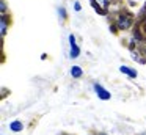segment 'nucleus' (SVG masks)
<instances>
[{
  "instance_id": "f257e3e1",
  "label": "nucleus",
  "mask_w": 146,
  "mask_h": 135,
  "mask_svg": "<svg viewBox=\"0 0 146 135\" xmlns=\"http://www.w3.org/2000/svg\"><path fill=\"white\" fill-rule=\"evenodd\" d=\"M94 91H96V94L99 96V99H102V100H108V99H110V96H111V94L108 93L102 85H99V83H94Z\"/></svg>"
},
{
  "instance_id": "f03ea898",
  "label": "nucleus",
  "mask_w": 146,
  "mask_h": 135,
  "mask_svg": "<svg viewBox=\"0 0 146 135\" xmlns=\"http://www.w3.org/2000/svg\"><path fill=\"white\" fill-rule=\"evenodd\" d=\"M69 46H71V58H77L80 55V47L77 46L76 38L72 35H69Z\"/></svg>"
},
{
  "instance_id": "7ed1b4c3",
  "label": "nucleus",
  "mask_w": 146,
  "mask_h": 135,
  "mask_svg": "<svg viewBox=\"0 0 146 135\" xmlns=\"http://www.w3.org/2000/svg\"><path fill=\"white\" fill-rule=\"evenodd\" d=\"M118 27L126 30V28L130 27V17L127 14H119L118 16Z\"/></svg>"
},
{
  "instance_id": "20e7f679",
  "label": "nucleus",
  "mask_w": 146,
  "mask_h": 135,
  "mask_svg": "<svg viewBox=\"0 0 146 135\" xmlns=\"http://www.w3.org/2000/svg\"><path fill=\"white\" fill-rule=\"evenodd\" d=\"M110 5V0H93V6H94L96 11H99L102 14V8H107V6Z\"/></svg>"
},
{
  "instance_id": "39448f33",
  "label": "nucleus",
  "mask_w": 146,
  "mask_h": 135,
  "mask_svg": "<svg viewBox=\"0 0 146 135\" xmlns=\"http://www.w3.org/2000/svg\"><path fill=\"white\" fill-rule=\"evenodd\" d=\"M119 71L124 72V74H127L129 77H137V71H133V69H129L127 66H119Z\"/></svg>"
},
{
  "instance_id": "423d86ee",
  "label": "nucleus",
  "mask_w": 146,
  "mask_h": 135,
  "mask_svg": "<svg viewBox=\"0 0 146 135\" xmlns=\"http://www.w3.org/2000/svg\"><path fill=\"white\" fill-rule=\"evenodd\" d=\"M22 127H24V126H22V122H21V121H13V122L10 124V129H11L13 132H19V130H22Z\"/></svg>"
},
{
  "instance_id": "0eeeda50",
  "label": "nucleus",
  "mask_w": 146,
  "mask_h": 135,
  "mask_svg": "<svg viewBox=\"0 0 146 135\" xmlns=\"http://www.w3.org/2000/svg\"><path fill=\"white\" fill-rule=\"evenodd\" d=\"M82 74H83V71L79 68V66H74V68L71 69V75H72L74 78H79V77H82Z\"/></svg>"
},
{
  "instance_id": "6e6552de",
  "label": "nucleus",
  "mask_w": 146,
  "mask_h": 135,
  "mask_svg": "<svg viewBox=\"0 0 146 135\" xmlns=\"http://www.w3.org/2000/svg\"><path fill=\"white\" fill-rule=\"evenodd\" d=\"M5 33H7V17L2 16V36H5Z\"/></svg>"
},
{
  "instance_id": "1a4fd4ad",
  "label": "nucleus",
  "mask_w": 146,
  "mask_h": 135,
  "mask_svg": "<svg viewBox=\"0 0 146 135\" xmlns=\"http://www.w3.org/2000/svg\"><path fill=\"white\" fill-rule=\"evenodd\" d=\"M58 13H60V17L61 19H66V9H64V8H61V6H60V8H58Z\"/></svg>"
},
{
  "instance_id": "9d476101",
  "label": "nucleus",
  "mask_w": 146,
  "mask_h": 135,
  "mask_svg": "<svg viewBox=\"0 0 146 135\" xmlns=\"http://www.w3.org/2000/svg\"><path fill=\"white\" fill-rule=\"evenodd\" d=\"M5 8H7V5H5V2L2 0V13H5Z\"/></svg>"
},
{
  "instance_id": "9b49d317",
  "label": "nucleus",
  "mask_w": 146,
  "mask_h": 135,
  "mask_svg": "<svg viewBox=\"0 0 146 135\" xmlns=\"http://www.w3.org/2000/svg\"><path fill=\"white\" fill-rule=\"evenodd\" d=\"M74 9H76V11H80V5H79V3H76V5H74Z\"/></svg>"
}]
</instances>
